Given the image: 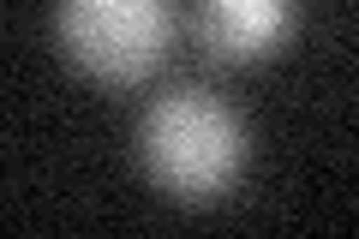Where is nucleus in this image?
<instances>
[{
  "label": "nucleus",
  "instance_id": "f257e3e1",
  "mask_svg": "<svg viewBox=\"0 0 359 239\" xmlns=\"http://www.w3.org/2000/svg\"><path fill=\"white\" fill-rule=\"evenodd\" d=\"M144 162H150L156 186L174 191L186 203H210L233 186L245 162V132L233 120L228 102H216L210 90L186 84V90H168L144 108Z\"/></svg>",
  "mask_w": 359,
  "mask_h": 239
},
{
  "label": "nucleus",
  "instance_id": "f03ea898",
  "mask_svg": "<svg viewBox=\"0 0 359 239\" xmlns=\"http://www.w3.org/2000/svg\"><path fill=\"white\" fill-rule=\"evenodd\" d=\"M174 36L168 0H60V42L84 72L108 84H138Z\"/></svg>",
  "mask_w": 359,
  "mask_h": 239
},
{
  "label": "nucleus",
  "instance_id": "7ed1b4c3",
  "mask_svg": "<svg viewBox=\"0 0 359 239\" xmlns=\"http://www.w3.org/2000/svg\"><path fill=\"white\" fill-rule=\"evenodd\" d=\"M198 13L222 60H257L294 30V0H198Z\"/></svg>",
  "mask_w": 359,
  "mask_h": 239
}]
</instances>
